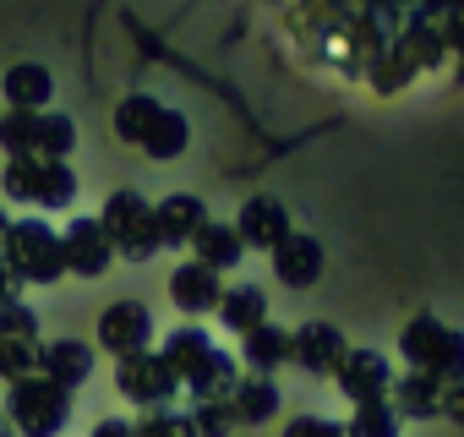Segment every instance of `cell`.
<instances>
[{
	"mask_svg": "<svg viewBox=\"0 0 464 437\" xmlns=\"http://www.w3.org/2000/svg\"><path fill=\"white\" fill-rule=\"evenodd\" d=\"M453 415H464V388H459V393H453Z\"/></svg>",
	"mask_w": 464,
	"mask_h": 437,
	"instance_id": "6da1fadb",
	"label": "cell"
}]
</instances>
